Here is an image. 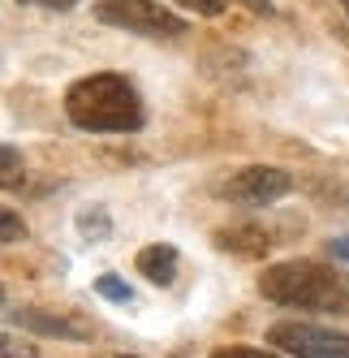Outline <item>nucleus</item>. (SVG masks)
Returning <instances> with one entry per match:
<instances>
[{
  "label": "nucleus",
  "mask_w": 349,
  "mask_h": 358,
  "mask_svg": "<svg viewBox=\"0 0 349 358\" xmlns=\"http://www.w3.org/2000/svg\"><path fill=\"white\" fill-rule=\"evenodd\" d=\"M65 117L87 134H134L142 130V99L121 73H91L65 91Z\"/></svg>",
  "instance_id": "1"
},
{
  "label": "nucleus",
  "mask_w": 349,
  "mask_h": 358,
  "mask_svg": "<svg viewBox=\"0 0 349 358\" xmlns=\"http://www.w3.org/2000/svg\"><path fill=\"white\" fill-rule=\"evenodd\" d=\"M259 294L276 306H297V311H349V289L341 285V276L315 259H285L263 268Z\"/></svg>",
  "instance_id": "2"
},
{
  "label": "nucleus",
  "mask_w": 349,
  "mask_h": 358,
  "mask_svg": "<svg viewBox=\"0 0 349 358\" xmlns=\"http://www.w3.org/2000/svg\"><path fill=\"white\" fill-rule=\"evenodd\" d=\"M95 22L147 39H177L190 31V22L160 0H95Z\"/></svg>",
  "instance_id": "3"
},
{
  "label": "nucleus",
  "mask_w": 349,
  "mask_h": 358,
  "mask_svg": "<svg viewBox=\"0 0 349 358\" xmlns=\"http://www.w3.org/2000/svg\"><path fill=\"white\" fill-rule=\"evenodd\" d=\"M267 345L285 350L289 358H349V332L285 320L267 332Z\"/></svg>",
  "instance_id": "4"
},
{
  "label": "nucleus",
  "mask_w": 349,
  "mask_h": 358,
  "mask_svg": "<svg viewBox=\"0 0 349 358\" xmlns=\"http://www.w3.org/2000/svg\"><path fill=\"white\" fill-rule=\"evenodd\" d=\"M289 190H293V177L285 169H272V164L237 169L229 182H220V199L242 203V208H272V203L285 199Z\"/></svg>",
  "instance_id": "5"
},
{
  "label": "nucleus",
  "mask_w": 349,
  "mask_h": 358,
  "mask_svg": "<svg viewBox=\"0 0 349 358\" xmlns=\"http://www.w3.org/2000/svg\"><path fill=\"white\" fill-rule=\"evenodd\" d=\"M13 320L27 332H35V337L91 341V324H82L78 315H65V311H47V306H22V311H13Z\"/></svg>",
  "instance_id": "6"
},
{
  "label": "nucleus",
  "mask_w": 349,
  "mask_h": 358,
  "mask_svg": "<svg viewBox=\"0 0 349 358\" xmlns=\"http://www.w3.org/2000/svg\"><path fill=\"white\" fill-rule=\"evenodd\" d=\"M134 268H138V276H147V280H151V285L168 289L172 280H177L181 255H177V246H168V242H151V246H142V250H138Z\"/></svg>",
  "instance_id": "7"
},
{
  "label": "nucleus",
  "mask_w": 349,
  "mask_h": 358,
  "mask_svg": "<svg viewBox=\"0 0 349 358\" xmlns=\"http://www.w3.org/2000/svg\"><path fill=\"white\" fill-rule=\"evenodd\" d=\"M216 238H220L224 250H237V255H263L272 246L263 229H220Z\"/></svg>",
  "instance_id": "8"
},
{
  "label": "nucleus",
  "mask_w": 349,
  "mask_h": 358,
  "mask_svg": "<svg viewBox=\"0 0 349 358\" xmlns=\"http://www.w3.org/2000/svg\"><path fill=\"white\" fill-rule=\"evenodd\" d=\"M78 234H82L87 242H108V234H112L108 212H104V208H82V212H78Z\"/></svg>",
  "instance_id": "9"
},
{
  "label": "nucleus",
  "mask_w": 349,
  "mask_h": 358,
  "mask_svg": "<svg viewBox=\"0 0 349 358\" xmlns=\"http://www.w3.org/2000/svg\"><path fill=\"white\" fill-rule=\"evenodd\" d=\"M95 294H99V298H108V302H117V306H130V302H134V289H130L121 276H112V272L95 276Z\"/></svg>",
  "instance_id": "10"
},
{
  "label": "nucleus",
  "mask_w": 349,
  "mask_h": 358,
  "mask_svg": "<svg viewBox=\"0 0 349 358\" xmlns=\"http://www.w3.org/2000/svg\"><path fill=\"white\" fill-rule=\"evenodd\" d=\"M211 358H281V354L259 350V345H224V350H216Z\"/></svg>",
  "instance_id": "11"
},
{
  "label": "nucleus",
  "mask_w": 349,
  "mask_h": 358,
  "mask_svg": "<svg viewBox=\"0 0 349 358\" xmlns=\"http://www.w3.org/2000/svg\"><path fill=\"white\" fill-rule=\"evenodd\" d=\"M22 238H27V224H22V216L13 208H5V246H17Z\"/></svg>",
  "instance_id": "12"
},
{
  "label": "nucleus",
  "mask_w": 349,
  "mask_h": 358,
  "mask_svg": "<svg viewBox=\"0 0 349 358\" xmlns=\"http://www.w3.org/2000/svg\"><path fill=\"white\" fill-rule=\"evenodd\" d=\"M177 5L194 9L198 17H216V13H224V9H229V0H177Z\"/></svg>",
  "instance_id": "13"
},
{
  "label": "nucleus",
  "mask_w": 349,
  "mask_h": 358,
  "mask_svg": "<svg viewBox=\"0 0 349 358\" xmlns=\"http://www.w3.org/2000/svg\"><path fill=\"white\" fill-rule=\"evenodd\" d=\"M0 358H39V354H35V345H27V341L5 337V341H0Z\"/></svg>",
  "instance_id": "14"
},
{
  "label": "nucleus",
  "mask_w": 349,
  "mask_h": 358,
  "mask_svg": "<svg viewBox=\"0 0 349 358\" xmlns=\"http://www.w3.org/2000/svg\"><path fill=\"white\" fill-rule=\"evenodd\" d=\"M17 182V151L5 143V186H13Z\"/></svg>",
  "instance_id": "15"
},
{
  "label": "nucleus",
  "mask_w": 349,
  "mask_h": 358,
  "mask_svg": "<svg viewBox=\"0 0 349 358\" xmlns=\"http://www.w3.org/2000/svg\"><path fill=\"white\" fill-rule=\"evenodd\" d=\"M27 5H39V9H73L78 0H27Z\"/></svg>",
  "instance_id": "16"
},
{
  "label": "nucleus",
  "mask_w": 349,
  "mask_h": 358,
  "mask_svg": "<svg viewBox=\"0 0 349 358\" xmlns=\"http://www.w3.org/2000/svg\"><path fill=\"white\" fill-rule=\"evenodd\" d=\"M328 250L336 255V259H345V264H349V238H332V242H328Z\"/></svg>",
  "instance_id": "17"
},
{
  "label": "nucleus",
  "mask_w": 349,
  "mask_h": 358,
  "mask_svg": "<svg viewBox=\"0 0 349 358\" xmlns=\"http://www.w3.org/2000/svg\"><path fill=\"white\" fill-rule=\"evenodd\" d=\"M251 9H259V13H272V0H246Z\"/></svg>",
  "instance_id": "18"
},
{
  "label": "nucleus",
  "mask_w": 349,
  "mask_h": 358,
  "mask_svg": "<svg viewBox=\"0 0 349 358\" xmlns=\"http://www.w3.org/2000/svg\"><path fill=\"white\" fill-rule=\"evenodd\" d=\"M341 5H345V9H349V0H341Z\"/></svg>",
  "instance_id": "19"
},
{
  "label": "nucleus",
  "mask_w": 349,
  "mask_h": 358,
  "mask_svg": "<svg viewBox=\"0 0 349 358\" xmlns=\"http://www.w3.org/2000/svg\"><path fill=\"white\" fill-rule=\"evenodd\" d=\"M117 358H130V354H117Z\"/></svg>",
  "instance_id": "20"
}]
</instances>
